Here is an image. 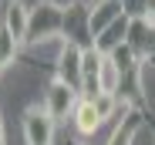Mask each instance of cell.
I'll return each mask as SVG.
<instances>
[{
  "mask_svg": "<svg viewBox=\"0 0 155 145\" xmlns=\"http://www.w3.org/2000/svg\"><path fill=\"white\" fill-rule=\"evenodd\" d=\"M118 17H125V7H121V0H105V4H98V7H91V14H88V27H91V41L105 31V27H111V24L118 20Z\"/></svg>",
  "mask_w": 155,
  "mask_h": 145,
  "instance_id": "10",
  "label": "cell"
},
{
  "mask_svg": "<svg viewBox=\"0 0 155 145\" xmlns=\"http://www.w3.org/2000/svg\"><path fill=\"white\" fill-rule=\"evenodd\" d=\"M78 101H81V91L78 88H71L61 78H51V84L44 88V101L41 105L47 108V115L54 118V122H68L74 115V108H78Z\"/></svg>",
  "mask_w": 155,
  "mask_h": 145,
  "instance_id": "2",
  "label": "cell"
},
{
  "mask_svg": "<svg viewBox=\"0 0 155 145\" xmlns=\"http://www.w3.org/2000/svg\"><path fill=\"white\" fill-rule=\"evenodd\" d=\"M0 74H4V68H0Z\"/></svg>",
  "mask_w": 155,
  "mask_h": 145,
  "instance_id": "17",
  "label": "cell"
},
{
  "mask_svg": "<svg viewBox=\"0 0 155 145\" xmlns=\"http://www.w3.org/2000/svg\"><path fill=\"white\" fill-rule=\"evenodd\" d=\"M58 122L47 115L44 105H31L24 111V145H54Z\"/></svg>",
  "mask_w": 155,
  "mask_h": 145,
  "instance_id": "3",
  "label": "cell"
},
{
  "mask_svg": "<svg viewBox=\"0 0 155 145\" xmlns=\"http://www.w3.org/2000/svg\"><path fill=\"white\" fill-rule=\"evenodd\" d=\"M128 24H132V17H128V14H125V17H118V20L111 24V27H105V31H101V34L94 37V44H91V47H94L98 54L111 58V54L118 51V47L128 41Z\"/></svg>",
  "mask_w": 155,
  "mask_h": 145,
  "instance_id": "9",
  "label": "cell"
},
{
  "mask_svg": "<svg viewBox=\"0 0 155 145\" xmlns=\"http://www.w3.org/2000/svg\"><path fill=\"white\" fill-rule=\"evenodd\" d=\"M0 145H7V125H4V115H0Z\"/></svg>",
  "mask_w": 155,
  "mask_h": 145,
  "instance_id": "14",
  "label": "cell"
},
{
  "mask_svg": "<svg viewBox=\"0 0 155 145\" xmlns=\"http://www.w3.org/2000/svg\"><path fill=\"white\" fill-rule=\"evenodd\" d=\"M81 51H84V47L64 41V44L58 47V58H54V78L68 81V84L78 88V91H81V81H84V74H81Z\"/></svg>",
  "mask_w": 155,
  "mask_h": 145,
  "instance_id": "4",
  "label": "cell"
},
{
  "mask_svg": "<svg viewBox=\"0 0 155 145\" xmlns=\"http://www.w3.org/2000/svg\"><path fill=\"white\" fill-rule=\"evenodd\" d=\"M0 31H4V14H0Z\"/></svg>",
  "mask_w": 155,
  "mask_h": 145,
  "instance_id": "16",
  "label": "cell"
},
{
  "mask_svg": "<svg viewBox=\"0 0 155 145\" xmlns=\"http://www.w3.org/2000/svg\"><path fill=\"white\" fill-rule=\"evenodd\" d=\"M88 14L91 7H81V4H74V7H64V41L78 44V47H91V27H88Z\"/></svg>",
  "mask_w": 155,
  "mask_h": 145,
  "instance_id": "6",
  "label": "cell"
},
{
  "mask_svg": "<svg viewBox=\"0 0 155 145\" xmlns=\"http://www.w3.org/2000/svg\"><path fill=\"white\" fill-rule=\"evenodd\" d=\"M71 125H74V132L81 138H94L101 132V125H105V118L94 111V101L91 98H81L78 108H74V115H71Z\"/></svg>",
  "mask_w": 155,
  "mask_h": 145,
  "instance_id": "8",
  "label": "cell"
},
{
  "mask_svg": "<svg viewBox=\"0 0 155 145\" xmlns=\"http://www.w3.org/2000/svg\"><path fill=\"white\" fill-rule=\"evenodd\" d=\"M20 41L10 34V31H0V68H10L14 61H17V54H20Z\"/></svg>",
  "mask_w": 155,
  "mask_h": 145,
  "instance_id": "12",
  "label": "cell"
},
{
  "mask_svg": "<svg viewBox=\"0 0 155 145\" xmlns=\"http://www.w3.org/2000/svg\"><path fill=\"white\" fill-rule=\"evenodd\" d=\"M64 37V7L54 0H41L37 7H31V31L27 44H47V41H61Z\"/></svg>",
  "mask_w": 155,
  "mask_h": 145,
  "instance_id": "1",
  "label": "cell"
},
{
  "mask_svg": "<svg viewBox=\"0 0 155 145\" xmlns=\"http://www.w3.org/2000/svg\"><path fill=\"white\" fill-rule=\"evenodd\" d=\"M121 81H125V71H121L111 58H105V64H101V74H98V88H101V91H108V94H118V91H121Z\"/></svg>",
  "mask_w": 155,
  "mask_h": 145,
  "instance_id": "11",
  "label": "cell"
},
{
  "mask_svg": "<svg viewBox=\"0 0 155 145\" xmlns=\"http://www.w3.org/2000/svg\"><path fill=\"white\" fill-rule=\"evenodd\" d=\"M98 4H105V0H88V7H98Z\"/></svg>",
  "mask_w": 155,
  "mask_h": 145,
  "instance_id": "15",
  "label": "cell"
},
{
  "mask_svg": "<svg viewBox=\"0 0 155 145\" xmlns=\"http://www.w3.org/2000/svg\"><path fill=\"white\" fill-rule=\"evenodd\" d=\"M145 17L155 24V0H145Z\"/></svg>",
  "mask_w": 155,
  "mask_h": 145,
  "instance_id": "13",
  "label": "cell"
},
{
  "mask_svg": "<svg viewBox=\"0 0 155 145\" xmlns=\"http://www.w3.org/2000/svg\"><path fill=\"white\" fill-rule=\"evenodd\" d=\"M128 47H132V54L148 64V54H155V24L148 17H132V24H128Z\"/></svg>",
  "mask_w": 155,
  "mask_h": 145,
  "instance_id": "5",
  "label": "cell"
},
{
  "mask_svg": "<svg viewBox=\"0 0 155 145\" xmlns=\"http://www.w3.org/2000/svg\"><path fill=\"white\" fill-rule=\"evenodd\" d=\"M4 31H10L20 44H27V31H31V7L24 0H7L4 4Z\"/></svg>",
  "mask_w": 155,
  "mask_h": 145,
  "instance_id": "7",
  "label": "cell"
}]
</instances>
